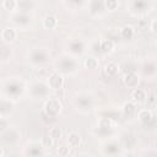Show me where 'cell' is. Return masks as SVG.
<instances>
[{"instance_id":"cell-32","label":"cell","mask_w":157,"mask_h":157,"mask_svg":"<svg viewBox=\"0 0 157 157\" xmlns=\"http://www.w3.org/2000/svg\"><path fill=\"white\" fill-rule=\"evenodd\" d=\"M104 9L108 11H115L119 7V0H103Z\"/></svg>"},{"instance_id":"cell-10","label":"cell","mask_w":157,"mask_h":157,"mask_svg":"<svg viewBox=\"0 0 157 157\" xmlns=\"http://www.w3.org/2000/svg\"><path fill=\"white\" fill-rule=\"evenodd\" d=\"M11 22L16 26H20V27H26L28 26L31 22H32V17L26 13V12H21V11H17V12H13L10 17Z\"/></svg>"},{"instance_id":"cell-1","label":"cell","mask_w":157,"mask_h":157,"mask_svg":"<svg viewBox=\"0 0 157 157\" xmlns=\"http://www.w3.org/2000/svg\"><path fill=\"white\" fill-rule=\"evenodd\" d=\"M1 88H2L4 97L16 101L23 96V93L26 91V83L18 77H10L4 81Z\"/></svg>"},{"instance_id":"cell-14","label":"cell","mask_w":157,"mask_h":157,"mask_svg":"<svg viewBox=\"0 0 157 157\" xmlns=\"http://www.w3.org/2000/svg\"><path fill=\"white\" fill-rule=\"evenodd\" d=\"M123 83L128 88H135V87H137V83H139V75H137V72L135 70L125 71V74L123 76Z\"/></svg>"},{"instance_id":"cell-41","label":"cell","mask_w":157,"mask_h":157,"mask_svg":"<svg viewBox=\"0 0 157 157\" xmlns=\"http://www.w3.org/2000/svg\"><path fill=\"white\" fill-rule=\"evenodd\" d=\"M92 49H93V52H94V53H99V40H97V42H94V43H93Z\"/></svg>"},{"instance_id":"cell-13","label":"cell","mask_w":157,"mask_h":157,"mask_svg":"<svg viewBox=\"0 0 157 157\" xmlns=\"http://www.w3.org/2000/svg\"><path fill=\"white\" fill-rule=\"evenodd\" d=\"M67 48H69V52L71 55H82L85 53V49H86V45L83 43V40L81 39H71L67 44Z\"/></svg>"},{"instance_id":"cell-21","label":"cell","mask_w":157,"mask_h":157,"mask_svg":"<svg viewBox=\"0 0 157 157\" xmlns=\"http://www.w3.org/2000/svg\"><path fill=\"white\" fill-rule=\"evenodd\" d=\"M119 72V65L115 63V61H108L104 67H103V74L110 78V77H114Z\"/></svg>"},{"instance_id":"cell-33","label":"cell","mask_w":157,"mask_h":157,"mask_svg":"<svg viewBox=\"0 0 157 157\" xmlns=\"http://www.w3.org/2000/svg\"><path fill=\"white\" fill-rule=\"evenodd\" d=\"M48 134H49V136H50L53 140H60L61 136H63V131H61V129H60V128H56V126L52 128V129L49 130Z\"/></svg>"},{"instance_id":"cell-16","label":"cell","mask_w":157,"mask_h":157,"mask_svg":"<svg viewBox=\"0 0 157 157\" xmlns=\"http://www.w3.org/2000/svg\"><path fill=\"white\" fill-rule=\"evenodd\" d=\"M121 145L115 141V140H112L107 144H104L103 146V155H118L121 150Z\"/></svg>"},{"instance_id":"cell-24","label":"cell","mask_w":157,"mask_h":157,"mask_svg":"<svg viewBox=\"0 0 157 157\" xmlns=\"http://www.w3.org/2000/svg\"><path fill=\"white\" fill-rule=\"evenodd\" d=\"M130 97H131V101H132L134 103H142V102L146 101V92H145L142 88L135 87V88L131 91Z\"/></svg>"},{"instance_id":"cell-35","label":"cell","mask_w":157,"mask_h":157,"mask_svg":"<svg viewBox=\"0 0 157 157\" xmlns=\"http://www.w3.org/2000/svg\"><path fill=\"white\" fill-rule=\"evenodd\" d=\"M2 7L5 10H9V11H15L17 7V2H16V0H4Z\"/></svg>"},{"instance_id":"cell-38","label":"cell","mask_w":157,"mask_h":157,"mask_svg":"<svg viewBox=\"0 0 157 157\" xmlns=\"http://www.w3.org/2000/svg\"><path fill=\"white\" fill-rule=\"evenodd\" d=\"M67 2L70 4V6H71V7L77 9V7H81V6L83 5L85 0H67Z\"/></svg>"},{"instance_id":"cell-19","label":"cell","mask_w":157,"mask_h":157,"mask_svg":"<svg viewBox=\"0 0 157 157\" xmlns=\"http://www.w3.org/2000/svg\"><path fill=\"white\" fill-rule=\"evenodd\" d=\"M136 114V103L131 102H125L121 107V115L125 119H130Z\"/></svg>"},{"instance_id":"cell-15","label":"cell","mask_w":157,"mask_h":157,"mask_svg":"<svg viewBox=\"0 0 157 157\" xmlns=\"http://www.w3.org/2000/svg\"><path fill=\"white\" fill-rule=\"evenodd\" d=\"M25 155H27V156H43V155H45V151H44V147L42 146L40 142L33 141L26 146Z\"/></svg>"},{"instance_id":"cell-37","label":"cell","mask_w":157,"mask_h":157,"mask_svg":"<svg viewBox=\"0 0 157 157\" xmlns=\"http://www.w3.org/2000/svg\"><path fill=\"white\" fill-rule=\"evenodd\" d=\"M7 128H9V121H7V119H6L5 117H2V118L0 119V134H1L2 131H5Z\"/></svg>"},{"instance_id":"cell-22","label":"cell","mask_w":157,"mask_h":157,"mask_svg":"<svg viewBox=\"0 0 157 157\" xmlns=\"http://www.w3.org/2000/svg\"><path fill=\"white\" fill-rule=\"evenodd\" d=\"M16 2H17V7L16 9L18 11L26 12V13H28L29 11H32L34 9V6H36V4H34L33 0H16Z\"/></svg>"},{"instance_id":"cell-2","label":"cell","mask_w":157,"mask_h":157,"mask_svg":"<svg viewBox=\"0 0 157 157\" xmlns=\"http://www.w3.org/2000/svg\"><path fill=\"white\" fill-rule=\"evenodd\" d=\"M56 70L58 72H60L61 75H74L78 71V63L77 60L74 58V55H69V54H64L61 55L56 63H55Z\"/></svg>"},{"instance_id":"cell-4","label":"cell","mask_w":157,"mask_h":157,"mask_svg":"<svg viewBox=\"0 0 157 157\" xmlns=\"http://www.w3.org/2000/svg\"><path fill=\"white\" fill-rule=\"evenodd\" d=\"M74 104L81 113H88L94 105V98L88 92H80L74 97Z\"/></svg>"},{"instance_id":"cell-28","label":"cell","mask_w":157,"mask_h":157,"mask_svg":"<svg viewBox=\"0 0 157 157\" xmlns=\"http://www.w3.org/2000/svg\"><path fill=\"white\" fill-rule=\"evenodd\" d=\"M135 137L131 134H126L121 139V147L123 148H132L135 146Z\"/></svg>"},{"instance_id":"cell-3","label":"cell","mask_w":157,"mask_h":157,"mask_svg":"<svg viewBox=\"0 0 157 157\" xmlns=\"http://www.w3.org/2000/svg\"><path fill=\"white\" fill-rule=\"evenodd\" d=\"M63 108L61 102L56 97H48L43 104V110H42V117L44 120H55L58 115L60 114Z\"/></svg>"},{"instance_id":"cell-29","label":"cell","mask_w":157,"mask_h":157,"mask_svg":"<svg viewBox=\"0 0 157 157\" xmlns=\"http://www.w3.org/2000/svg\"><path fill=\"white\" fill-rule=\"evenodd\" d=\"M98 60H97V58H94V56H87L85 60H83V66H85V69H88V70H94V69H97L98 67Z\"/></svg>"},{"instance_id":"cell-9","label":"cell","mask_w":157,"mask_h":157,"mask_svg":"<svg viewBox=\"0 0 157 157\" xmlns=\"http://www.w3.org/2000/svg\"><path fill=\"white\" fill-rule=\"evenodd\" d=\"M130 11L134 15H144L151 9L150 0H130Z\"/></svg>"},{"instance_id":"cell-40","label":"cell","mask_w":157,"mask_h":157,"mask_svg":"<svg viewBox=\"0 0 157 157\" xmlns=\"http://www.w3.org/2000/svg\"><path fill=\"white\" fill-rule=\"evenodd\" d=\"M150 29H151V32H152V33H156V18H152V20H151Z\"/></svg>"},{"instance_id":"cell-25","label":"cell","mask_w":157,"mask_h":157,"mask_svg":"<svg viewBox=\"0 0 157 157\" xmlns=\"http://www.w3.org/2000/svg\"><path fill=\"white\" fill-rule=\"evenodd\" d=\"M114 50V42L112 39H102L99 40V53L110 54Z\"/></svg>"},{"instance_id":"cell-17","label":"cell","mask_w":157,"mask_h":157,"mask_svg":"<svg viewBox=\"0 0 157 157\" xmlns=\"http://www.w3.org/2000/svg\"><path fill=\"white\" fill-rule=\"evenodd\" d=\"M142 72H144V75L147 76V77H155V76H156V72H157L156 60H155V59L147 60V61L142 65Z\"/></svg>"},{"instance_id":"cell-7","label":"cell","mask_w":157,"mask_h":157,"mask_svg":"<svg viewBox=\"0 0 157 157\" xmlns=\"http://www.w3.org/2000/svg\"><path fill=\"white\" fill-rule=\"evenodd\" d=\"M21 139V132L15 128H7L0 134V142L4 145H13Z\"/></svg>"},{"instance_id":"cell-5","label":"cell","mask_w":157,"mask_h":157,"mask_svg":"<svg viewBox=\"0 0 157 157\" xmlns=\"http://www.w3.org/2000/svg\"><path fill=\"white\" fill-rule=\"evenodd\" d=\"M49 85L43 81H36L29 86V94L33 99H43L49 97Z\"/></svg>"},{"instance_id":"cell-30","label":"cell","mask_w":157,"mask_h":157,"mask_svg":"<svg viewBox=\"0 0 157 157\" xmlns=\"http://www.w3.org/2000/svg\"><path fill=\"white\" fill-rule=\"evenodd\" d=\"M11 56H12L11 48L6 45H1L0 47V61H9L11 60Z\"/></svg>"},{"instance_id":"cell-8","label":"cell","mask_w":157,"mask_h":157,"mask_svg":"<svg viewBox=\"0 0 157 157\" xmlns=\"http://www.w3.org/2000/svg\"><path fill=\"white\" fill-rule=\"evenodd\" d=\"M137 119L139 121L145 126H155L156 125V114L150 108H144L137 112Z\"/></svg>"},{"instance_id":"cell-27","label":"cell","mask_w":157,"mask_h":157,"mask_svg":"<svg viewBox=\"0 0 157 157\" xmlns=\"http://www.w3.org/2000/svg\"><path fill=\"white\" fill-rule=\"evenodd\" d=\"M97 128L98 129H113V121L109 117H101L97 120Z\"/></svg>"},{"instance_id":"cell-31","label":"cell","mask_w":157,"mask_h":157,"mask_svg":"<svg viewBox=\"0 0 157 157\" xmlns=\"http://www.w3.org/2000/svg\"><path fill=\"white\" fill-rule=\"evenodd\" d=\"M120 36H121L123 39H126V40L131 39V38L134 37V28H132L131 26H129V25L121 27V29H120Z\"/></svg>"},{"instance_id":"cell-42","label":"cell","mask_w":157,"mask_h":157,"mask_svg":"<svg viewBox=\"0 0 157 157\" xmlns=\"http://www.w3.org/2000/svg\"><path fill=\"white\" fill-rule=\"evenodd\" d=\"M4 155H5V151L2 147H0V156H4Z\"/></svg>"},{"instance_id":"cell-39","label":"cell","mask_w":157,"mask_h":157,"mask_svg":"<svg viewBox=\"0 0 157 157\" xmlns=\"http://www.w3.org/2000/svg\"><path fill=\"white\" fill-rule=\"evenodd\" d=\"M69 146H60L58 148V155L59 156H67L69 155Z\"/></svg>"},{"instance_id":"cell-26","label":"cell","mask_w":157,"mask_h":157,"mask_svg":"<svg viewBox=\"0 0 157 157\" xmlns=\"http://www.w3.org/2000/svg\"><path fill=\"white\" fill-rule=\"evenodd\" d=\"M80 144H81V136H80V134L72 131V132H70L67 135V146L69 147L76 148V147L80 146Z\"/></svg>"},{"instance_id":"cell-34","label":"cell","mask_w":157,"mask_h":157,"mask_svg":"<svg viewBox=\"0 0 157 157\" xmlns=\"http://www.w3.org/2000/svg\"><path fill=\"white\" fill-rule=\"evenodd\" d=\"M40 144H42V146H43L44 148H50V147L53 146V144H54V140L49 136V134H45V135L42 136Z\"/></svg>"},{"instance_id":"cell-18","label":"cell","mask_w":157,"mask_h":157,"mask_svg":"<svg viewBox=\"0 0 157 157\" xmlns=\"http://www.w3.org/2000/svg\"><path fill=\"white\" fill-rule=\"evenodd\" d=\"M88 10H90V13L93 15V16L101 15V13L105 10V9H104V2H103V0H90Z\"/></svg>"},{"instance_id":"cell-11","label":"cell","mask_w":157,"mask_h":157,"mask_svg":"<svg viewBox=\"0 0 157 157\" xmlns=\"http://www.w3.org/2000/svg\"><path fill=\"white\" fill-rule=\"evenodd\" d=\"M15 109V101L7 97H0V114L5 118L11 115Z\"/></svg>"},{"instance_id":"cell-20","label":"cell","mask_w":157,"mask_h":157,"mask_svg":"<svg viewBox=\"0 0 157 157\" xmlns=\"http://www.w3.org/2000/svg\"><path fill=\"white\" fill-rule=\"evenodd\" d=\"M17 37V31L13 27H5L1 31V39L5 43H12Z\"/></svg>"},{"instance_id":"cell-12","label":"cell","mask_w":157,"mask_h":157,"mask_svg":"<svg viewBox=\"0 0 157 157\" xmlns=\"http://www.w3.org/2000/svg\"><path fill=\"white\" fill-rule=\"evenodd\" d=\"M48 85H49L50 90H54V91L61 90L63 86H64V77H63V75L60 72H58V71L52 72L48 76Z\"/></svg>"},{"instance_id":"cell-6","label":"cell","mask_w":157,"mask_h":157,"mask_svg":"<svg viewBox=\"0 0 157 157\" xmlns=\"http://www.w3.org/2000/svg\"><path fill=\"white\" fill-rule=\"evenodd\" d=\"M48 59H49V54L43 48H33L28 53V60L33 65H40L48 61Z\"/></svg>"},{"instance_id":"cell-23","label":"cell","mask_w":157,"mask_h":157,"mask_svg":"<svg viewBox=\"0 0 157 157\" xmlns=\"http://www.w3.org/2000/svg\"><path fill=\"white\" fill-rule=\"evenodd\" d=\"M58 26V17L55 15L48 13L43 17V27L45 29H54Z\"/></svg>"},{"instance_id":"cell-36","label":"cell","mask_w":157,"mask_h":157,"mask_svg":"<svg viewBox=\"0 0 157 157\" xmlns=\"http://www.w3.org/2000/svg\"><path fill=\"white\" fill-rule=\"evenodd\" d=\"M146 98H147V105L153 109L155 105H156V96H155V93H151V94L147 96Z\"/></svg>"}]
</instances>
